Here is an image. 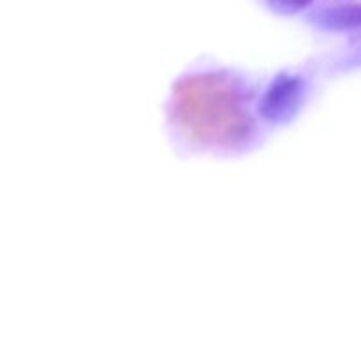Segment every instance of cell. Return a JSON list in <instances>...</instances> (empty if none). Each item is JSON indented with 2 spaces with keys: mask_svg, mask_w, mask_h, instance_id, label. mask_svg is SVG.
Listing matches in <instances>:
<instances>
[{
  "mask_svg": "<svg viewBox=\"0 0 361 361\" xmlns=\"http://www.w3.org/2000/svg\"><path fill=\"white\" fill-rule=\"evenodd\" d=\"M180 136L203 150H245L257 137V123L245 85L224 71H197L175 85L169 102Z\"/></svg>",
  "mask_w": 361,
  "mask_h": 361,
  "instance_id": "obj_1",
  "label": "cell"
},
{
  "mask_svg": "<svg viewBox=\"0 0 361 361\" xmlns=\"http://www.w3.org/2000/svg\"><path fill=\"white\" fill-rule=\"evenodd\" d=\"M307 83L300 74L282 73L268 85L261 97L257 111L267 122H289L302 108L305 101Z\"/></svg>",
  "mask_w": 361,
  "mask_h": 361,
  "instance_id": "obj_2",
  "label": "cell"
},
{
  "mask_svg": "<svg viewBox=\"0 0 361 361\" xmlns=\"http://www.w3.org/2000/svg\"><path fill=\"white\" fill-rule=\"evenodd\" d=\"M310 23L316 27L331 32H345L358 28L360 25V7L356 4L351 6H334L321 7L316 13L310 14Z\"/></svg>",
  "mask_w": 361,
  "mask_h": 361,
  "instance_id": "obj_3",
  "label": "cell"
},
{
  "mask_svg": "<svg viewBox=\"0 0 361 361\" xmlns=\"http://www.w3.org/2000/svg\"><path fill=\"white\" fill-rule=\"evenodd\" d=\"M268 7L277 14H296L310 7L314 0H267Z\"/></svg>",
  "mask_w": 361,
  "mask_h": 361,
  "instance_id": "obj_4",
  "label": "cell"
}]
</instances>
